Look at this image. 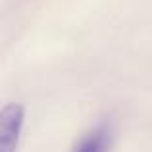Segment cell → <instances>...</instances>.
I'll list each match as a JSON object with an SVG mask.
<instances>
[{"label": "cell", "instance_id": "obj_1", "mask_svg": "<svg viewBox=\"0 0 152 152\" xmlns=\"http://www.w3.org/2000/svg\"><path fill=\"white\" fill-rule=\"evenodd\" d=\"M27 110L21 102H8L0 110V152H18Z\"/></svg>", "mask_w": 152, "mask_h": 152}, {"label": "cell", "instance_id": "obj_2", "mask_svg": "<svg viewBox=\"0 0 152 152\" xmlns=\"http://www.w3.org/2000/svg\"><path fill=\"white\" fill-rule=\"evenodd\" d=\"M114 146V127L110 121H100L75 141L71 152H110Z\"/></svg>", "mask_w": 152, "mask_h": 152}]
</instances>
